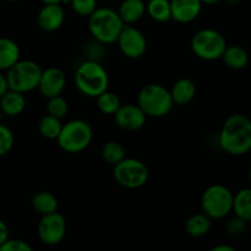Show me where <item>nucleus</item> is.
I'll return each instance as SVG.
<instances>
[{
	"mask_svg": "<svg viewBox=\"0 0 251 251\" xmlns=\"http://www.w3.org/2000/svg\"><path fill=\"white\" fill-rule=\"evenodd\" d=\"M221 149L232 156H244L251 151V120L244 114L227 118L218 135Z\"/></svg>",
	"mask_w": 251,
	"mask_h": 251,
	"instance_id": "1",
	"label": "nucleus"
},
{
	"mask_svg": "<svg viewBox=\"0 0 251 251\" xmlns=\"http://www.w3.org/2000/svg\"><path fill=\"white\" fill-rule=\"evenodd\" d=\"M125 24L119 12L110 7H97L88 17V29L93 39L104 46L113 44L118 41Z\"/></svg>",
	"mask_w": 251,
	"mask_h": 251,
	"instance_id": "2",
	"label": "nucleus"
},
{
	"mask_svg": "<svg viewBox=\"0 0 251 251\" xmlns=\"http://www.w3.org/2000/svg\"><path fill=\"white\" fill-rule=\"evenodd\" d=\"M75 86L82 95L97 98L108 90L109 76L104 66L96 60H86L80 64L75 73Z\"/></svg>",
	"mask_w": 251,
	"mask_h": 251,
	"instance_id": "3",
	"label": "nucleus"
},
{
	"mask_svg": "<svg viewBox=\"0 0 251 251\" xmlns=\"http://www.w3.org/2000/svg\"><path fill=\"white\" fill-rule=\"evenodd\" d=\"M137 104L147 117L162 118L169 114L174 102L168 88L159 83H149L140 90Z\"/></svg>",
	"mask_w": 251,
	"mask_h": 251,
	"instance_id": "4",
	"label": "nucleus"
},
{
	"mask_svg": "<svg viewBox=\"0 0 251 251\" xmlns=\"http://www.w3.org/2000/svg\"><path fill=\"white\" fill-rule=\"evenodd\" d=\"M93 131L87 122L74 119L63 125L60 135L56 139L59 147L68 153H80L91 145Z\"/></svg>",
	"mask_w": 251,
	"mask_h": 251,
	"instance_id": "5",
	"label": "nucleus"
},
{
	"mask_svg": "<svg viewBox=\"0 0 251 251\" xmlns=\"http://www.w3.org/2000/svg\"><path fill=\"white\" fill-rule=\"evenodd\" d=\"M234 194L222 184L210 185L201 196V208L212 220H222L233 212Z\"/></svg>",
	"mask_w": 251,
	"mask_h": 251,
	"instance_id": "6",
	"label": "nucleus"
},
{
	"mask_svg": "<svg viewBox=\"0 0 251 251\" xmlns=\"http://www.w3.org/2000/svg\"><path fill=\"white\" fill-rule=\"evenodd\" d=\"M42 73L43 70L36 61L20 59L6 71L10 90L19 91L21 93H28L36 90L38 88Z\"/></svg>",
	"mask_w": 251,
	"mask_h": 251,
	"instance_id": "7",
	"label": "nucleus"
},
{
	"mask_svg": "<svg viewBox=\"0 0 251 251\" xmlns=\"http://www.w3.org/2000/svg\"><path fill=\"white\" fill-rule=\"evenodd\" d=\"M225 36L212 28L200 29L191 39V49L198 58L213 61L221 59L227 48Z\"/></svg>",
	"mask_w": 251,
	"mask_h": 251,
	"instance_id": "8",
	"label": "nucleus"
},
{
	"mask_svg": "<svg viewBox=\"0 0 251 251\" xmlns=\"http://www.w3.org/2000/svg\"><path fill=\"white\" fill-rule=\"evenodd\" d=\"M114 180L120 186L130 190L140 189L149 181V168L144 162L136 158H126L117 163L113 169Z\"/></svg>",
	"mask_w": 251,
	"mask_h": 251,
	"instance_id": "9",
	"label": "nucleus"
},
{
	"mask_svg": "<svg viewBox=\"0 0 251 251\" xmlns=\"http://www.w3.org/2000/svg\"><path fill=\"white\" fill-rule=\"evenodd\" d=\"M37 234L41 242L48 247H54L63 242L66 234V221L63 215L56 212L42 216L37 227Z\"/></svg>",
	"mask_w": 251,
	"mask_h": 251,
	"instance_id": "10",
	"label": "nucleus"
},
{
	"mask_svg": "<svg viewBox=\"0 0 251 251\" xmlns=\"http://www.w3.org/2000/svg\"><path fill=\"white\" fill-rule=\"evenodd\" d=\"M117 43L120 51L129 59H139L146 53L147 42L144 33L131 25H125Z\"/></svg>",
	"mask_w": 251,
	"mask_h": 251,
	"instance_id": "11",
	"label": "nucleus"
},
{
	"mask_svg": "<svg viewBox=\"0 0 251 251\" xmlns=\"http://www.w3.org/2000/svg\"><path fill=\"white\" fill-rule=\"evenodd\" d=\"M146 118L147 115L139 104L122 105L114 114L118 126L127 131H136L141 129L146 123Z\"/></svg>",
	"mask_w": 251,
	"mask_h": 251,
	"instance_id": "12",
	"label": "nucleus"
},
{
	"mask_svg": "<svg viewBox=\"0 0 251 251\" xmlns=\"http://www.w3.org/2000/svg\"><path fill=\"white\" fill-rule=\"evenodd\" d=\"M66 85V77L63 70L59 68H51L43 70L39 80L38 90L41 95L46 98L54 97L61 95Z\"/></svg>",
	"mask_w": 251,
	"mask_h": 251,
	"instance_id": "13",
	"label": "nucleus"
},
{
	"mask_svg": "<svg viewBox=\"0 0 251 251\" xmlns=\"http://www.w3.org/2000/svg\"><path fill=\"white\" fill-rule=\"evenodd\" d=\"M65 20V12L61 4L54 2V4H44L43 7L39 10L37 21L38 26L46 32L58 31L64 24Z\"/></svg>",
	"mask_w": 251,
	"mask_h": 251,
	"instance_id": "14",
	"label": "nucleus"
},
{
	"mask_svg": "<svg viewBox=\"0 0 251 251\" xmlns=\"http://www.w3.org/2000/svg\"><path fill=\"white\" fill-rule=\"evenodd\" d=\"M201 0H171L172 20L179 24H189L196 20L202 9Z\"/></svg>",
	"mask_w": 251,
	"mask_h": 251,
	"instance_id": "15",
	"label": "nucleus"
},
{
	"mask_svg": "<svg viewBox=\"0 0 251 251\" xmlns=\"http://www.w3.org/2000/svg\"><path fill=\"white\" fill-rule=\"evenodd\" d=\"M26 108V98L25 93L19 91L9 90L0 98V112L6 117H19Z\"/></svg>",
	"mask_w": 251,
	"mask_h": 251,
	"instance_id": "16",
	"label": "nucleus"
},
{
	"mask_svg": "<svg viewBox=\"0 0 251 251\" xmlns=\"http://www.w3.org/2000/svg\"><path fill=\"white\" fill-rule=\"evenodd\" d=\"M21 50L14 39L0 37V71H7L20 60Z\"/></svg>",
	"mask_w": 251,
	"mask_h": 251,
	"instance_id": "17",
	"label": "nucleus"
},
{
	"mask_svg": "<svg viewBox=\"0 0 251 251\" xmlns=\"http://www.w3.org/2000/svg\"><path fill=\"white\" fill-rule=\"evenodd\" d=\"M174 105H185L195 98L196 86L190 78H180L171 90Z\"/></svg>",
	"mask_w": 251,
	"mask_h": 251,
	"instance_id": "18",
	"label": "nucleus"
},
{
	"mask_svg": "<svg viewBox=\"0 0 251 251\" xmlns=\"http://www.w3.org/2000/svg\"><path fill=\"white\" fill-rule=\"evenodd\" d=\"M118 12L125 25H132L144 17L146 4L144 0H123Z\"/></svg>",
	"mask_w": 251,
	"mask_h": 251,
	"instance_id": "19",
	"label": "nucleus"
},
{
	"mask_svg": "<svg viewBox=\"0 0 251 251\" xmlns=\"http://www.w3.org/2000/svg\"><path fill=\"white\" fill-rule=\"evenodd\" d=\"M212 218L208 217L206 213H195L190 216L185 222V230L190 237L201 238L207 234L211 229Z\"/></svg>",
	"mask_w": 251,
	"mask_h": 251,
	"instance_id": "20",
	"label": "nucleus"
},
{
	"mask_svg": "<svg viewBox=\"0 0 251 251\" xmlns=\"http://www.w3.org/2000/svg\"><path fill=\"white\" fill-rule=\"evenodd\" d=\"M32 207L41 216L56 212L59 208L58 199L49 191H39L32 198Z\"/></svg>",
	"mask_w": 251,
	"mask_h": 251,
	"instance_id": "21",
	"label": "nucleus"
},
{
	"mask_svg": "<svg viewBox=\"0 0 251 251\" xmlns=\"http://www.w3.org/2000/svg\"><path fill=\"white\" fill-rule=\"evenodd\" d=\"M222 59L226 65L233 70H242L249 63L248 51L239 46H228Z\"/></svg>",
	"mask_w": 251,
	"mask_h": 251,
	"instance_id": "22",
	"label": "nucleus"
},
{
	"mask_svg": "<svg viewBox=\"0 0 251 251\" xmlns=\"http://www.w3.org/2000/svg\"><path fill=\"white\" fill-rule=\"evenodd\" d=\"M233 212L235 216L250 223L251 221V188H244L234 195Z\"/></svg>",
	"mask_w": 251,
	"mask_h": 251,
	"instance_id": "23",
	"label": "nucleus"
},
{
	"mask_svg": "<svg viewBox=\"0 0 251 251\" xmlns=\"http://www.w3.org/2000/svg\"><path fill=\"white\" fill-rule=\"evenodd\" d=\"M146 12L157 22H167L172 20L171 0H149Z\"/></svg>",
	"mask_w": 251,
	"mask_h": 251,
	"instance_id": "24",
	"label": "nucleus"
},
{
	"mask_svg": "<svg viewBox=\"0 0 251 251\" xmlns=\"http://www.w3.org/2000/svg\"><path fill=\"white\" fill-rule=\"evenodd\" d=\"M61 129H63V124H61L60 119L56 117H53V115L47 114L39 120V134L43 137H46V139L56 140L59 137V135H60Z\"/></svg>",
	"mask_w": 251,
	"mask_h": 251,
	"instance_id": "25",
	"label": "nucleus"
},
{
	"mask_svg": "<svg viewBox=\"0 0 251 251\" xmlns=\"http://www.w3.org/2000/svg\"><path fill=\"white\" fill-rule=\"evenodd\" d=\"M96 100H97V108L100 113L105 115H114L122 107L119 97L114 92H110L108 90L98 96Z\"/></svg>",
	"mask_w": 251,
	"mask_h": 251,
	"instance_id": "26",
	"label": "nucleus"
},
{
	"mask_svg": "<svg viewBox=\"0 0 251 251\" xmlns=\"http://www.w3.org/2000/svg\"><path fill=\"white\" fill-rule=\"evenodd\" d=\"M102 157L107 163L115 166L125 158V149L118 141H108L102 149Z\"/></svg>",
	"mask_w": 251,
	"mask_h": 251,
	"instance_id": "27",
	"label": "nucleus"
},
{
	"mask_svg": "<svg viewBox=\"0 0 251 251\" xmlns=\"http://www.w3.org/2000/svg\"><path fill=\"white\" fill-rule=\"evenodd\" d=\"M68 102H66L65 98L61 97L60 95L48 98V103H47V112H48V114L61 119V118H64L68 114Z\"/></svg>",
	"mask_w": 251,
	"mask_h": 251,
	"instance_id": "28",
	"label": "nucleus"
},
{
	"mask_svg": "<svg viewBox=\"0 0 251 251\" xmlns=\"http://www.w3.org/2000/svg\"><path fill=\"white\" fill-rule=\"evenodd\" d=\"M15 144L14 132L6 125L0 124V158L10 153Z\"/></svg>",
	"mask_w": 251,
	"mask_h": 251,
	"instance_id": "29",
	"label": "nucleus"
},
{
	"mask_svg": "<svg viewBox=\"0 0 251 251\" xmlns=\"http://www.w3.org/2000/svg\"><path fill=\"white\" fill-rule=\"evenodd\" d=\"M74 12L82 17H90L97 10V0H71Z\"/></svg>",
	"mask_w": 251,
	"mask_h": 251,
	"instance_id": "30",
	"label": "nucleus"
},
{
	"mask_svg": "<svg viewBox=\"0 0 251 251\" xmlns=\"http://www.w3.org/2000/svg\"><path fill=\"white\" fill-rule=\"evenodd\" d=\"M247 221L238 217V216H234V217L228 221L227 226H226V229H227V233L230 237L238 238L244 234V232L247 230Z\"/></svg>",
	"mask_w": 251,
	"mask_h": 251,
	"instance_id": "31",
	"label": "nucleus"
},
{
	"mask_svg": "<svg viewBox=\"0 0 251 251\" xmlns=\"http://www.w3.org/2000/svg\"><path fill=\"white\" fill-rule=\"evenodd\" d=\"M0 251H32V247L21 239H7L0 247Z\"/></svg>",
	"mask_w": 251,
	"mask_h": 251,
	"instance_id": "32",
	"label": "nucleus"
},
{
	"mask_svg": "<svg viewBox=\"0 0 251 251\" xmlns=\"http://www.w3.org/2000/svg\"><path fill=\"white\" fill-rule=\"evenodd\" d=\"M10 238V230L6 223L0 218V247Z\"/></svg>",
	"mask_w": 251,
	"mask_h": 251,
	"instance_id": "33",
	"label": "nucleus"
},
{
	"mask_svg": "<svg viewBox=\"0 0 251 251\" xmlns=\"http://www.w3.org/2000/svg\"><path fill=\"white\" fill-rule=\"evenodd\" d=\"M10 90L9 82H7L6 74H4L2 71H0V98Z\"/></svg>",
	"mask_w": 251,
	"mask_h": 251,
	"instance_id": "34",
	"label": "nucleus"
},
{
	"mask_svg": "<svg viewBox=\"0 0 251 251\" xmlns=\"http://www.w3.org/2000/svg\"><path fill=\"white\" fill-rule=\"evenodd\" d=\"M212 251H235V248L234 247H230V245H216V247H213Z\"/></svg>",
	"mask_w": 251,
	"mask_h": 251,
	"instance_id": "35",
	"label": "nucleus"
},
{
	"mask_svg": "<svg viewBox=\"0 0 251 251\" xmlns=\"http://www.w3.org/2000/svg\"><path fill=\"white\" fill-rule=\"evenodd\" d=\"M202 1V4L205 5H215V4H218V2H221L222 0H201Z\"/></svg>",
	"mask_w": 251,
	"mask_h": 251,
	"instance_id": "36",
	"label": "nucleus"
},
{
	"mask_svg": "<svg viewBox=\"0 0 251 251\" xmlns=\"http://www.w3.org/2000/svg\"><path fill=\"white\" fill-rule=\"evenodd\" d=\"M43 4H54V2H58V4H60L61 0H41Z\"/></svg>",
	"mask_w": 251,
	"mask_h": 251,
	"instance_id": "37",
	"label": "nucleus"
},
{
	"mask_svg": "<svg viewBox=\"0 0 251 251\" xmlns=\"http://www.w3.org/2000/svg\"><path fill=\"white\" fill-rule=\"evenodd\" d=\"M228 2H229L230 5H235L238 2V0H228Z\"/></svg>",
	"mask_w": 251,
	"mask_h": 251,
	"instance_id": "38",
	"label": "nucleus"
},
{
	"mask_svg": "<svg viewBox=\"0 0 251 251\" xmlns=\"http://www.w3.org/2000/svg\"><path fill=\"white\" fill-rule=\"evenodd\" d=\"M249 180H250V183H251V166H250V169H249Z\"/></svg>",
	"mask_w": 251,
	"mask_h": 251,
	"instance_id": "39",
	"label": "nucleus"
},
{
	"mask_svg": "<svg viewBox=\"0 0 251 251\" xmlns=\"http://www.w3.org/2000/svg\"><path fill=\"white\" fill-rule=\"evenodd\" d=\"M7 1H10V2H17V1H20V0H7Z\"/></svg>",
	"mask_w": 251,
	"mask_h": 251,
	"instance_id": "40",
	"label": "nucleus"
},
{
	"mask_svg": "<svg viewBox=\"0 0 251 251\" xmlns=\"http://www.w3.org/2000/svg\"><path fill=\"white\" fill-rule=\"evenodd\" d=\"M250 228H251V221H250Z\"/></svg>",
	"mask_w": 251,
	"mask_h": 251,
	"instance_id": "41",
	"label": "nucleus"
}]
</instances>
